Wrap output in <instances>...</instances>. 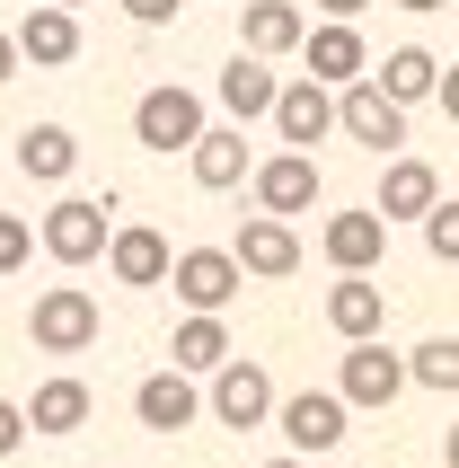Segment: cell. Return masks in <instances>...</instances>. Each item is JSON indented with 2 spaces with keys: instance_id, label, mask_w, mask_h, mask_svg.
<instances>
[{
  "instance_id": "cell-9",
  "label": "cell",
  "mask_w": 459,
  "mask_h": 468,
  "mask_svg": "<svg viewBox=\"0 0 459 468\" xmlns=\"http://www.w3.org/2000/svg\"><path fill=\"white\" fill-rule=\"evenodd\" d=\"M265 115H274L283 151H318V142H327V133H336V98H327V89H318V80H283Z\"/></svg>"
},
{
  "instance_id": "cell-25",
  "label": "cell",
  "mask_w": 459,
  "mask_h": 468,
  "mask_svg": "<svg viewBox=\"0 0 459 468\" xmlns=\"http://www.w3.org/2000/svg\"><path fill=\"white\" fill-rule=\"evenodd\" d=\"M433 71H442V62H433L424 45H398V53H389V62H380L371 80H380V89H389L398 106H415V98H433Z\"/></svg>"
},
{
  "instance_id": "cell-24",
  "label": "cell",
  "mask_w": 459,
  "mask_h": 468,
  "mask_svg": "<svg viewBox=\"0 0 459 468\" xmlns=\"http://www.w3.org/2000/svg\"><path fill=\"white\" fill-rule=\"evenodd\" d=\"M168 363L177 371H221L230 363V327H221V310H195L177 327V345H168Z\"/></svg>"
},
{
  "instance_id": "cell-34",
  "label": "cell",
  "mask_w": 459,
  "mask_h": 468,
  "mask_svg": "<svg viewBox=\"0 0 459 468\" xmlns=\"http://www.w3.org/2000/svg\"><path fill=\"white\" fill-rule=\"evenodd\" d=\"M398 9H415V18H433V9H451V0H398Z\"/></svg>"
},
{
  "instance_id": "cell-14",
  "label": "cell",
  "mask_w": 459,
  "mask_h": 468,
  "mask_svg": "<svg viewBox=\"0 0 459 468\" xmlns=\"http://www.w3.org/2000/svg\"><path fill=\"white\" fill-rule=\"evenodd\" d=\"M301 62H309V80H318V89H345V80L371 71V53H362V27H354V18L309 27V36H301Z\"/></svg>"
},
{
  "instance_id": "cell-6",
  "label": "cell",
  "mask_w": 459,
  "mask_h": 468,
  "mask_svg": "<svg viewBox=\"0 0 459 468\" xmlns=\"http://www.w3.org/2000/svg\"><path fill=\"white\" fill-rule=\"evenodd\" d=\"M212 424H230V433H256V424L274 416V380H265V363H239L230 354L221 371H212Z\"/></svg>"
},
{
  "instance_id": "cell-35",
  "label": "cell",
  "mask_w": 459,
  "mask_h": 468,
  "mask_svg": "<svg viewBox=\"0 0 459 468\" xmlns=\"http://www.w3.org/2000/svg\"><path fill=\"white\" fill-rule=\"evenodd\" d=\"M442 468H459V424H451V442H442Z\"/></svg>"
},
{
  "instance_id": "cell-4",
  "label": "cell",
  "mask_w": 459,
  "mask_h": 468,
  "mask_svg": "<svg viewBox=\"0 0 459 468\" xmlns=\"http://www.w3.org/2000/svg\"><path fill=\"white\" fill-rule=\"evenodd\" d=\"M106 230H115V221H106V204H89V195H62V204L45 212V257L53 265H98L106 257Z\"/></svg>"
},
{
  "instance_id": "cell-17",
  "label": "cell",
  "mask_w": 459,
  "mask_h": 468,
  "mask_svg": "<svg viewBox=\"0 0 459 468\" xmlns=\"http://www.w3.org/2000/svg\"><path fill=\"white\" fill-rule=\"evenodd\" d=\"M301 36H309V18L292 9V0H248L239 9V53H301Z\"/></svg>"
},
{
  "instance_id": "cell-33",
  "label": "cell",
  "mask_w": 459,
  "mask_h": 468,
  "mask_svg": "<svg viewBox=\"0 0 459 468\" xmlns=\"http://www.w3.org/2000/svg\"><path fill=\"white\" fill-rule=\"evenodd\" d=\"M318 9H327V18H362V9H371V0H318Z\"/></svg>"
},
{
  "instance_id": "cell-30",
  "label": "cell",
  "mask_w": 459,
  "mask_h": 468,
  "mask_svg": "<svg viewBox=\"0 0 459 468\" xmlns=\"http://www.w3.org/2000/svg\"><path fill=\"white\" fill-rule=\"evenodd\" d=\"M115 9H124L133 27H168V18H177V0H115Z\"/></svg>"
},
{
  "instance_id": "cell-8",
  "label": "cell",
  "mask_w": 459,
  "mask_h": 468,
  "mask_svg": "<svg viewBox=\"0 0 459 468\" xmlns=\"http://www.w3.org/2000/svg\"><path fill=\"white\" fill-rule=\"evenodd\" d=\"M168 283H177L186 310H230L248 274H239V257H230V248H177V257H168Z\"/></svg>"
},
{
  "instance_id": "cell-22",
  "label": "cell",
  "mask_w": 459,
  "mask_h": 468,
  "mask_svg": "<svg viewBox=\"0 0 459 468\" xmlns=\"http://www.w3.org/2000/svg\"><path fill=\"white\" fill-rule=\"evenodd\" d=\"M80 168V142H71V124H27L18 133V177H36V186H62Z\"/></svg>"
},
{
  "instance_id": "cell-3",
  "label": "cell",
  "mask_w": 459,
  "mask_h": 468,
  "mask_svg": "<svg viewBox=\"0 0 459 468\" xmlns=\"http://www.w3.org/2000/svg\"><path fill=\"white\" fill-rule=\"evenodd\" d=\"M195 133H204V98L177 89V80H159L151 98L133 106V142H142V151H168V159H177Z\"/></svg>"
},
{
  "instance_id": "cell-13",
  "label": "cell",
  "mask_w": 459,
  "mask_h": 468,
  "mask_svg": "<svg viewBox=\"0 0 459 468\" xmlns=\"http://www.w3.org/2000/svg\"><path fill=\"white\" fill-rule=\"evenodd\" d=\"M318 257H327L336 274H371V265L389 257V221L380 212H336V221H318Z\"/></svg>"
},
{
  "instance_id": "cell-29",
  "label": "cell",
  "mask_w": 459,
  "mask_h": 468,
  "mask_svg": "<svg viewBox=\"0 0 459 468\" xmlns=\"http://www.w3.org/2000/svg\"><path fill=\"white\" fill-rule=\"evenodd\" d=\"M18 442H27V407H18V398H0V460H9Z\"/></svg>"
},
{
  "instance_id": "cell-15",
  "label": "cell",
  "mask_w": 459,
  "mask_h": 468,
  "mask_svg": "<svg viewBox=\"0 0 459 468\" xmlns=\"http://www.w3.org/2000/svg\"><path fill=\"white\" fill-rule=\"evenodd\" d=\"M133 416H142V433H186V424L204 416V398H195V371H151L142 389H133Z\"/></svg>"
},
{
  "instance_id": "cell-23",
  "label": "cell",
  "mask_w": 459,
  "mask_h": 468,
  "mask_svg": "<svg viewBox=\"0 0 459 468\" xmlns=\"http://www.w3.org/2000/svg\"><path fill=\"white\" fill-rule=\"evenodd\" d=\"M89 424V380H36V398H27V433H80Z\"/></svg>"
},
{
  "instance_id": "cell-11",
  "label": "cell",
  "mask_w": 459,
  "mask_h": 468,
  "mask_svg": "<svg viewBox=\"0 0 459 468\" xmlns=\"http://www.w3.org/2000/svg\"><path fill=\"white\" fill-rule=\"evenodd\" d=\"M168 257H177V248H168L151 221H124V230H106V274H115L124 292H159V283H168Z\"/></svg>"
},
{
  "instance_id": "cell-26",
  "label": "cell",
  "mask_w": 459,
  "mask_h": 468,
  "mask_svg": "<svg viewBox=\"0 0 459 468\" xmlns=\"http://www.w3.org/2000/svg\"><path fill=\"white\" fill-rule=\"evenodd\" d=\"M407 380H424V389H459V336H424L407 354Z\"/></svg>"
},
{
  "instance_id": "cell-18",
  "label": "cell",
  "mask_w": 459,
  "mask_h": 468,
  "mask_svg": "<svg viewBox=\"0 0 459 468\" xmlns=\"http://www.w3.org/2000/svg\"><path fill=\"white\" fill-rule=\"evenodd\" d=\"M433 195H442V177H433V159H389L380 168V221H424L433 212Z\"/></svg>"
},
{
  "instance_id": "cell-28",
  "label": "cell",
  "mask_w": 459,
  "mask_h": 468,
  "mask_svg": "<svg viewBox=\"0 0 459 468\" xmlns=\"http://www.w3.org/2000/svg\"><path fill=\"white\" fill-rule=\"evenodd\" d=\"M27 257H36V230H27V221H9V212H0V274H18Z\"/></svg>"
},
{
  "instance_id": "cell-21",
  "label": "cell",
  "mask_w": 459,
  "mask_h": 468,
  "mask_svg": "<svg viewBox=\"0 0 459 468\" xmlns=\"http://www.w3.org/2000/svg\"><path fill=\"white\" fill-rule=\"evenodd\" d=\"M274 62L265 53H230V71H221V106H230V124H256L265 106H274Z\"/></svg>"
},
{
  "instance_id": "cell-7",
  "label": "cell",
  "mask_w": 459,
  "mask_h": 468,
  "mask_svg": "<svg viewBox=\"0 0 459 468\" xmlns=\"http://www.w3.org/2000/svg\"><path fill=\"white\" fill-rule=\"evenodd\" d=\"M345 398L336 389H301V398H274V424H283V442L301 451V460H318V451H336L345 442Z\"/></svg>"
},
{
  "instance_id": "cell-16",
  "label": "cell",
  "mask_w": 459,
  "mask_h": 468,
  "mask_svg": "<svg viewBox=\"0 0 459 468\" xmlns=\"http://www.w3.org/2000/svg\"><path fill=\"white\" fill-rule=\"evenodd\" d=\"M186 159H195V186H212V195L248 186V133L239 124H204L195 142H186Z\"/></svg>"
},
{
  "instance_id": "cell-36",
  "label": "cell",
  "mask_w": 459,
  "mask_h": 468,
  "mask_svg": "<svg viewBox=\"0 0 459 468\" xmlns=\"http://www.w3.org/2000/svg\"><path fill=\"white\" fill-rule=\"evenodd\" d=\"M265 468H309V460H301V451H283V460H265Z\"/></svg>"
},
{
  "instance_id": "cell-31",
  "label": "cell",
  "mask_w": 459,
  "mask_h": 468,
  "mask_svg": "<svg viewBox=\"0 0 459 468\" xmlns=\"http://www.w3.org/2000/svg\"><path fill=\"white\" fill-rule=\"evenodd\" d=\"M433 98H442V115L459 124V62H451V71H433Z\"/></svg>"
},
{
  "instance_id": "cell-5",
  "label": "cell",
  "mask_w": 459,
  "mask_h": 468,
  "mask_svg": "<svg viewBox=\"0 0 459 468\" xmlns=\"http://www.w3.org/2000/svg\"><path fill=\"white\" fill-rule=\"evenodd\" d=\"M336 124L354 133L362 151H407V106L389 98L380 80H345V98H336Z\"/></svg>"
},
{
  "instance_id": "cell-2",
  "label": "cell",
  "mask_w": 459,
  "mask_h": 468,
  "mask_svg": "<svg viewBox=\"0 0 459 468\" xmlns=\"http://www.w3.org/2000/svg\"><path fill=\"white\" fill-rule=\"evenodd\" d=\"M336 398L345 407H398L407 398V354H389L380 336H354L336 363Z\"/></svg>"
},
{
  "instance_id": "cell-32",
  "label": "cell",
  "mask_w": 459,
  "mask_h": 468,
  "mask_svg": "<svg viewBox=\"0 0 459 468\" xmlns=\"http://www.w3.org/2000/svg\"><path fill=\"white\" fill-rule=\"evenodd\" d=\"M9 71H18V36L0 27V89H9Z\"/></svg>"
},
{
  "instance_id": "cell-20",
  "label": "cell",
  "mask_w": 459,
  "mask_h": 468,
  "mask_svg": "<svg viewBox=\"0 0 459 468\" xmlns=\"http://www.w3.org/2000/svg\"><path fill=\"white\" fill-rule=\"evenodd\" d=\"M327 327L345 345H354V336H380V327H389V292L371 283V274H345V283L327 292Z\"/></svg>"
},
{
  "instance_id": "cell-27",
  "label": "cell",
  "mask_w": 459,
  "mask_h": 468,
  "mask_svg": "<svg viewBox=\"0 0 459 468\" xmlns=\"http://www.w3.org/2000/svg\"><path fill=\"white\" fill-rule=\"evenodd\" d=\"M424 248H433L442 265H459V204L451 195H433V212H424Z\"/></svg>"
},
{
  "instance_id": "cell-1",
  "label": "cell",
  "mask_w": 459,
  "mask_h": 468,
  "mask_svg": "<svg viewBox=\"0 0 459 468\" xmlns=\"http://www.w3.org/2000/svg\"><path fill=\"white\" fill-rule=\"evenodd\" d=\"M98 292H71V283H53L36 292V310H27V336H36V354H89L98 345Z\"/></svg>"
},
{
  "instance_id": "cell-10",
  "label": "cell",
  "mask_w": 459,
  "mask_h": 468,
  "mask_svg": "<svg viewBox=\"0 0 459 468\" xmlns=\"http://www.w3.org/2000/svg\"><path fill=\"white\" fill-rule=\"evenodd\" d=\"M318 204V159L309 151H274L256 159V212H274V221H301Z\"/></svg>"
},
{
  "instance_id": "cell-12",
  "label": "cell",
  "mask_w": 459,
  "mask_h": 468,
  "mask_svg": "<svg viewBox=\"0 0 459 468\" xmlns=\"http://www.w3.org/2000/svg\"><path fill=\"white\" fill-rule=\"evenodd\" d=\"M230 257H239V274L283 283V274H301V230H292V221H274V212H256V221H239Z\"/></svg>"
},
{
  "instance_id": "cell-19",
  "label": "cell",
  "mask_w": 459,
  "mask_h": 468,
  "mask_svg": "<svg viewBox=\"0 0 459 468\" xmlns=\"http://www.w3.org/2000/svg\"><path fill=\"white\" fill-rule=\"evenodd\" d=\"M18 62H45V71H62V62H80V18L71 9H27L18 18Z\"/></svg>"
},
{
  "instance_id": "cell-37",
  "label": "cell",
  "mask_w": 459,
  "mask_h": 468,
  "mask_svg": "<svg viewBox=\"0 0 459 468\" xmlns=\"http://www.w3.org/2000/svg\"><path fill=\"white\" fill-rule=\"evenodd\" d=\"M53 9H89V0H53Z\"/></svg>"
}]
</instances>
